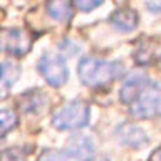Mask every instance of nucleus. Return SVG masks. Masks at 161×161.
I'll list each match as a JSON object with an SVG mask.
<instances>
[{"instance_id":"nucleus-1","label":"nucleus","mask_w":161,"mask_h":161,"mask_svg":"<svg viewBox=\"0 0 161 161\" xmlns=\"http://www.w3.org/2000/svg\"><path fill=\"white\" fill-rule=\"evenodd\" d=\"M123 72V65L114 60H104L97 57H84L77 65L80 82L89 87H99L111 82Z\"/></svg>"},{"instance_id":"nucleus-2","label":"nucleus","mask_w":161,"mask_h":161,"mask_svg":"<svg viewBox=\"0 0 161 161\" xmlns=\"http://www.w3.org/2000/svg\"><path fill=\"white\" fill-rule=\"evenodd\" d=\"M129 113L138 119L161 118V84L151 80L133 104H129Z\"/></svg>"},{"instance_id":"nucleus-3","label":"nucleus","mask_w":161,"mask_h":161,"mask_svg":"<svg viewBox=\"0 0 161 161\" xmlns=\"http://www.w3.org/2000/svg\"><path fill=\"white\" fill-rule=\"evenodd\" d=\"M94 156V144L86 136H72L65 148L59 151H49L42 161H89Z\"/></svg>"},{"instance_id":"nucleus-4","label":"nucleus","mask_w":161,"mask_h":161,"mask_svg":"<svg viewBox=\"0 0 161 161\" xmlns=\"http://www.w3.org/2000/svg\"><path fill=\"white\" fill-rule=\"evenodd\" d=\"M89 123V106L84 101H72L52 116L55 129H79Z\"/></svg>"},{"instance_id":"nucleus-5","label":"nucleus","mask_w":161,"mask_h":161,"mask_svg":"<svg viewBox=\"0 0 161 161\" xmlns=\"http://www.w3.org/2000/svg\"><path fill=\"white\" fill-rule=\"evenodd\" d=\"M37 69L42 74V77L47 80V84L52 87H60L67 82L69 70L64 57L59 54H44L37 64Z\"/></svg>"},{"instance_id":"nucleus-6","label":"nucleus","mask_w":161,"mask_h":161,"mask_svg":"<svg viewBox=\"0 0 161 161\" xmlns=\"http://www.w3.org/2000/svg\"><path fill=\"white\" fill-rule=\"evenodd\" d=\"M32 40H30L29 34L24 29L14 27L5 30V37H3V49L7 50L10 55H25L30 50Z\"/></svg>"},{"instance_id":"nucleus-7","label":"nucleus","mask_w":161,"mask_h":161,"mask_svg":"<svg viewBox=\"0 0 161 161\" xmlns=\"http://www.w3.org/2000/svg\"><path fill=\"white\" fill-rule=\"evenodd\" d=\"M151 82V79L148 75L141 74V72H136V74H131L126 77V80L123 82L119 89V99L121 103L124 104H133V101L138 97V96L143 92V89L146 87Z\"/></svg>"},{"instance_id":"nucleus-8","label":"nucleus","mask_w":161,"mask_h":161,"mask_svg":"<svg viewBox=\"0 0 161 161\" xmlns=\"http://www.w3.org/2000/svg\"><path fill=\"white\" fill-rule=\"evenodd\" d=\"M116 139L121 144L131 146V148H141V146H144L149 141L148 134L139 126L131 124V123H124V124L118 126V129H116Z\"/></svg>"},{"instance_id":"nucleus-9","label":"nucleus","mask_w":161,"mask_h":161,"mask_svg":"<svg viewBox=\"0 0 161 161\" xmlns=\"http://www.w3.org/2000/svg\"><path fill=\"white\" fill-rule=\"evenodd\" d=\"M138 22H139L138 12L133 8H129V7L118 8L113 15H111V24H113L114 29L119 30V32H133V30L138 27Z\"/></svg>"},{"instance_id":"nucleus-10","label":"nucleus","mask_w":161,"mask_h":161,"mask_svg":"<svg viewBox=\"0 0 161 161\" xmlns=\"http://www.w3.org/2000/svg\"><path fill=\"white\" fill-rule=\"evenodd\" d=\"M45 104H47V96H45L44 91H30V92H25L19 101V108L27 114H35L40 113Z\"/></svg>"},{"instance_id":"nucleus-11","label":"nucleus","mask_w":161,"mask_h":161,"mask_svg":"<svg viewBox=\"0 0 161 161\" xmlns=\"http://www.w3.org/2000/svg\"><path fill=\"white\" fill-rule=\"evenodd\" d=\"M20 75V67L12 60L2 62V97L7 96V91L15 84V80Z\"/></svg>"},{"instance_id":"nucleus-12","label":"nucleus","mask_w":161,"mask_h":161,"mask_svg":"<svg viewBox=\"0 0 161 161\" xmlns=\"http://www.w3.org/2000/svg\"><path fill=\"white\" fill-rule=\"evenodd\" d=\"M47 14L55 20H69L72 15V3L65 2V0H55V2H49L47 3Z\"/></svg>"},{"instance_id":"nucleus-13","label":"nucleus","mask_w":161,"mask_h":161,"mask_svg":"<svg viewBox=\"0 0 161 161\" xmlns=\"http://www.w3.org/2000/svg\"><path fill=\"white\" fill-rule=\"evenodd\" d=\"M15 124H17V116H15L14 111L7 108L2 109V113H0V133H2V136L7 134V131L12 129Z\"/></svg>"},{"instance_id":"nucleus-14","label":"nucleus","mask_w":161,"mask_h":161,"mask_svg":"<svg viewBox=\"0 0 161 161\" xmlns=\"http://www.w3.org/2000/svg\"><path fill=\"white\" fill-rule=\"evenodd\" d=\"M2 161H25V154L22 149H5Z\"/></svg>"},{"instance_id":"nucleus-15","label":"nucleus","mask_w":161,"mask_h":161,"mask_svg":"<svg viewBox=\"0 0 161 161\" xmlns=\"http://www.w3.org/2000/svg\"><path fill=\"white\" fill-rule=\"evenodd\" d=\"M99 5H103V2L101 0H75L74 2V7H77L79 10H84V12H87V10H94V8H97Z\"/></svg>"},{"instance_id":"nucleus-16","label":"nucleus","mask_w":161,"mask_h":161,"mask_svg":"<svg viewBox=\"0 0 161 161\" xmlns=\"http://www.w3.org/2000/svg\"><path fill=\"white\" fill-rule=\"evenodd\" d=\"M144 7L151 10V12H161V0H153V2H146L144 3Z\"/></svg>"},{"instance_id":"nucleus-17","label":"nucleus","mask_w":161,"mask_h":161,"mask_svg":"<svg viewBox=\"0 0 161 161\" xmlns=\"http://www.w3.org/2000/svg\"><path fill=\"white\" fill-rule=\"evenodd\" d=\"M149 161H161V146H159V148H156L153 153H151Z\"/></svg>"},{"instance_id":"nucleus-18","label":"nucleus","mask_w":161,"mask_h":161,"mask_svg":"<svg viewBox=\"0 0 161 161\" xmlns=\"http://www.w3.org/2000/svg\"><path fill=\"white\" fill-rule=\"evenodd\" d=\"M96 161H109L108 158H99V159H96Z\"/></svg>"}]
</instances>
